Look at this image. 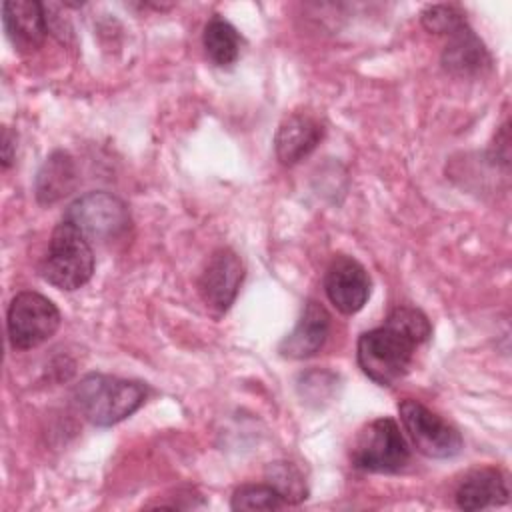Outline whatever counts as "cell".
I'll list each match as a JSON object with an SVG mask.
<instances>
[{
    "instance_id": "obj_16",
    "label": "cell",
    "mask_w": 512,
    "mask_h": 512,
    "mask_svg": "<svg viewBox=\"0 0 512 512\" xmlns=\"http://www.w3.org/2000/svg\"><path fill=\"white\" fill-rule=\"evenodd\" d=\"M202 46L216 66H230L240 56V34L226 18L214 14L204 26Z\"/></svg>"
},
{
    "instance_id": "obj_9",
    "label": "cell",
    "mask_w": 512,
    "mask_h": 512,
    "mask_svg": "<svg viewBox=\"0 0 512 512\" xmlns=\"http://www.w3.org/2000/svg\"><path fill=\"white\" fill-rule=\"evenodd\" d=\"M324 290L330 304L338 312L350 316L360 312L368 302L372 282L366 268L356 258L338 254L326 270Z\"/></svg>"
},
{
    "instance_id": "obj_11",
    "label": "cell",
    "mask_w": 512,
    "mask_h": 512,
    "mask_svg": "<svg viewBox=\"0 0 512 512\" xmlns=\"http://www.w3.org/2000/svg\"><path fill=\"white\" fill-rule=\"evenodd\" d=\"M2 22L12 46L20 52L40 48L48 34L44 4L36 0H6L2 4Z\"/></svg>"
},
{
    "instance_id": "obj_10",
    "label": "cell",
    "mask_w": 512,
    "mask_h": 512,
    "mask_svg": "<svg viewBox=\"0 0 512 512\" xmlns=\"http://www.w3.org/2000/svg\"><path fill=\"white\" fill-rule=\"evenodd\" d=\"M330 324L328 310L316 300H306L296 326L278 344V352L292 360H304L318 354L328 340Z\"/></svg>"
},
{
    "instance_id": "obj_14",
    "label": "cell",
    "mask_w": 512,
    "mask_h": 512,
    "mask_svg": "<svg viewBox=\"0 0 512 512\" xmlns=\"http://www.w3.org/2000/svg\"><path fill=\"white\" fill-rule=\"evenodd\" d=\"M490 54L468 24L448 36L442 52V68L454 76H476L490 68Z\"/></svg>"
},
{
    "instance_id": "obj_7",
    "label": "cell",
    "mask_w": 512,
    "mask_h": 512,
    "mask_svg": "<svg viewBox=\"0 0 512 512\" xmlns=\"http://www.w3.org/2000/svg\"><path fill=\"white\" fill-rule=\"evenodd\" d=\"M62 220L78 228L90 242H104L120 236L128 228L130 214L118 196L98 190L76 198L66 208Z\"/></svg>"
},
{
    "instance_id": "obj_8",
    "label": "cell",
    "mask_w": 512,
    "mask_h": 512,
    "mask_svg": "<svg viewBox=\"0 0 512 512\" xmlns=\"http://www.w3.org/2000/svg\"><path fill=\"white\" fill-rule=\"evenodd\" d=\"M244 266L238 254L230 248H218L210 254L198 278V292L202 302L216 314L226 312L240 290Z\"/></svg>"
},
{
    "instance_id": "obj_15",
    "label": "cell",
    "mask_w": 512,
    "mask_h": 512,
    "mask_svg": "<svg viewBox=\"0 0 512 512\" xmlns=\"http://www.w3.org/2000/svg\"><path fill=\"white\" fill-rule=\"evenodd\" d=\"M76 182L74 162L66 152H54L42 164L36 176V198L40 204H52L66 196Z\"/></svg>"
},
{
    "instance_id": "obj_17",
    "label": "cell",
    "mask_w": 512,
    "mask_h": 512,
    "mask_svg": "<svg viewBox=\"0 0 512 512\" xmlns=\"http://www.w3.org/2000/svg\"><path fill=\"white\" fill-rule=\"evenodd\" d=\"M266 478L286 504H298L308 498L306 480L292 462H272L266 470Z\"/></svg>"
},
{
    "instance_id": "obj_2",
    "label": "cell",
    "mask_w": 512,
    "mask_h": 512,
    "mask_svg": "<svg viewBox=\"0 0 512 512\" xmlns=\"http://www.w3.org/2000/svg\"><path fill=\"white\" fill-rule=\"evenodd\" d=\"M146 386L108 374H88L74 388V404L94 426L108 428L132 416L146 402Z\"/></svg>"
},
{
    "instance_id": "obj_19",
    "label": "cell",
    "mask_w": 512,
    "mask_h": 512,
    "mask_svg": "<svg viewBox=\"0 0 512 512\" xmlns=\"http://www.w3.org/2000/svg\"><path fill=\"white\" fill-rule=\"evenodd\" d=\"M420 22L428 32L450 36L454 30L466 24V18L458 6L452 4H434L426 6L420 14Z\"/></svg>"
},
{
    "instance_id": "obj_20",
    "label": "cell",
    "mask_w": 512,
    "mask_h": 512,
    "mask_svg": "<svg viewBox=\"0 0 512 512\" xmlns=\"http://www.w3.org/2000/svg\"><path fill=\"white\" fill-rule=\"evenodd\" d=\"M16 136L10 132V128H2V168H10V164L14 162V154H16Z\"/></svg>"
},
{
    "instance_id": "obj_5",
    "label": "cell",
    "mask_w": 512,
    "mask_h": 512,
    "mask_svg": "<svg viewBox=\"0 0 512 512\" xmlns=\"http://www.w3.org/2000/svg\"><path fill=\"white\" fill-rule=\"evenodd\" d=\"M62 316L56 304L40 292H18L6 314L8 340L14 350H32L50 340L60 328Z\"/></svg>"
},
{
    "instance_id": "obj_1",
    "label": "cell",
    "mask_w": 512,
    "mask_h": 512,
    "mask_svg": "<svg viewBox=\"0 0 512 512\" xmlns=\"http://www.w3.org/2000/svg\"><path fill=\"white\" fill-rule=\"evenodd\" d=\"M432 334L428 316L414 306H396L382 326L358 338L360 370L380 386H392L406 376L416 348Z\"/></svg>"
},
{
    "instance_id": "obj_4",
    "label": "cell",
    "mask_w": 512,
    "mask_h": 512,
    "mask_svg": "<svg viewBox=\"0 0 512 512\" xmlns=\"http://www.w3.org/2000/svg\"><path fill=\"white\" fill-rule=\"evenodd\" d=\"M352 466L372 474H396L410 462V446L392 418L368 422L352 442Z\"/></svg>"
},
{
    "instance_id": "obj_18",
    "label": "cell",
    "mask_w": 512,
    "mask_h": 512,
    "mask_svg": "<svg viewBox=\"0 0 512 512\" xmlns=\"http://www.w3.org/2000/svg\"><path fill=\"white\" fill-rule=\"evenodd\" d=\"M284 498L270 484H242L234 490L230 508L232 510H280Z\"/></svg>"
},
{
    "instance_id": "obj_6",
    "label": "cell",
    "mask_w": 512,
    "mask_h": 512,
    "mask_svg": "<svg viewBox=\"0 0 512 512\" xmlns=\"http://www.w3.org/2000/svg\"><path fill=\"white\" fill-rule=\"evenodd\" d=\"M398 412L402 426L412 440V446L420 454L436 460L460 454L464 446L460 432L422 402L406 398L398 404Z\"/></svg>"
},
{
    "instance_id": "obj_3",
    "label": "cell",
    "mask_w": 512,
    "mask_h": 512,
    "mask_svg": "<svg viewBox=\"0 0 512 512\" xmlns=\"http://www.w3.org/2000/svg\"><path fill=\"white\" fill-rule=\"evenodd\" d=\"M42 278L60 290H78L94 274L92 242L70 222L62 220L50 236L40 264Z\"/></svg>"
},
{
    "instance_id": "obj_13",
    "label": "cell",
    "mask_w": 512,
    "mask_h": 512,
    "mask_svg": "<svg viewBox=\"0 0 512 512\" xmlns=\"http://www.w3.org/2000/svg\"><path fill=\"white\" fill-rule=\"evenodd\" d=\"M510 498L508 476L500 468L484 466L468 472L456 488L454 500L460 510H486L506 504Z\"/></svg>"
},
{
    "instance_id": "obj_12",
    "label": "cell",
    "mask_w": 512,
    "mask_h": 512,
    "mask_svg": "<svg viewBox=\"0 0 512 512\" xmlns=\"http://www.w3.org/2000/svg\"><path fill=\"white\" fill-rule=\"evenodd\" d=\"M324 138V126L306 112L286 116L274 136V152L280 164L294 166L304 160Z\"/></svg>"
}]
</instances>
